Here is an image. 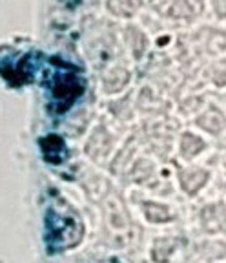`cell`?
<instances>
[{"instance_id":"1","label":"cell","mask_w":226,"mask_h":263,"mask_svg":"<svg viewBox=\"0 0 226 263\" xmlns=\"http://www.w3.org/2000/svg\"><path fill=\"white\" fill-rule=\"evenodd\" d=\"M199 126L206 130L212 136H221L226 134V111L219 108L217 104H210L206 111L199 119Z\"/></svg>"},{"instance_id":"2","label":"cell","mask_w":226,"mask_h":263,"mask_svg":"<svg viewBox=\"0 0 226 263\" xmlns=\"http://www.w3.org/2000/svg\"><path fill=\"white\" fill-rule=\"evenodd\" d=\"M202 221L212 234H226V201H217L206 206Z\"/></svg>"},{"instance_id":"3","label":"cell","mask_w":226,"mask_h":263,"mask_svg":"<svg viewBox=\"0 0 226 263\" xmlns=\"http://www.w3.org/2000/svg\"><path fill=\"white\" fill-rule=\"evenodd\" d=\"M210 82L219 90H226V57L212 62V66H210Z\"/></svg>"},{"instance_id":"4","label":"cell","mask_w":226,"mask_h":263,"mask_svg":"<svg viewBox=\"0 0 226 263\" xmlns=\"http://www.w3.org/2000/svg\"><path fill=\"white\" fill-rule=\"evenodd\" d=\"M222 172H224V177H226V161H224V164H222Z\"/></svg>"}]
</instances>
